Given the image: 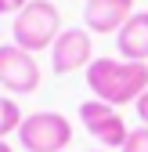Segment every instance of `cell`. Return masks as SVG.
<instances>
[{"label": "cell", "mask_w": 148, "mask_h": 152, "mask_svg": "<svg viewBox=\"0 0 148 152\" xmlns=\"http://www.w3.org/2000/svg\"><path fill=\"white\" fill-rule=\"evenodd\" d=\"M94 62V40H90V29H62V36L51 47V69L58 76H69Z\"/></svg>", "instance_id": "8992f818"}, {"label": "cell", "mask_w": 148, "mask_h": 152, "mask_svg": "<svg viewBox=\"0 0 148 152\" xmlns=\"http://www.w3.org/2000/svg\"><path fill=\"white\" fill-rule=\"evenodd\" d=\"M62 36V11L51 0H29L15 15V44L22 51H51Z\"/></svg>", "instance_id": "7a4b0ae2"}, {"label": "cell", "mask_w": 148, "mask_h": 152, "mask_svg": "<svg viewBox=\"0 0 148 152\" xmlns=\"http://www.w3.org/2000/svg\"><path fill=\"white\" fill-rule=\"evenodd\" d=\"M87 87L105 105H130L148 91V62H126V58H94L87 65Z\"/></svg>", "instance_id": "6da1fadb"}, {"label": "cell", "mask_w": 148, "mask_h": 152, "mask_svg": "<svg viewBox=\"0 0 148 152\" xmlns=\"http://www.w3.org/2000/svg\"><path fill=\"white\" fill-rule=\"evenodd\" d=\"M29 0H0V15H18Z\"/></svg>", "instance_id": "8fae6325"}, {"label": "cell", "mask_w": 148, "mask_h": 152, "mask_svg": "<svg viewBox=\"0 0 148 152\" xmlns=\"http://www.w3.org/2000/svg\"><path fill=\"white\" fill-rule=\"evenodd\" d=\"M18 141L25 152H65L72 141V123L62 112H33L18 127Z\"/></svg>", "instance_id": "3957f363"}, {"label": "cell", "mask_w": 148, "mask_h": 152, "mask_svg": "<svg viewBox=\"0 0 148 152\" xmlns=\"http://www.w3.org/2000/svg\"><path fill=\"white\" fill-rule=\"evenodd\" d=\"M80 123L87 127V134L94 138V141H101L105 148H123L126 138H130V130H126L119 109L105 105V102H98V98H90V102L80 105Z\"/></svg>", "instance_id": "5b68a950"}, {"label": "cell", "mask_w": 148, "mask_h": 152, "mask_svg": "<svg viewBox=\"0 0 148 152\" xmlns=\"http://www.w3.org/2000/svg\"><path fill=\"white\" fill-rule=\"evenodd\" d=\"M22 109H18V102L15 98H0V141H4L11 130H18L22 127Z\"/></svg>", "instance_id": "9c48e42d"}, {"label": "cell", "mask_w": 148, "mask_h": 152, "mask_svg": "<svg viewBox=\"0 0 148 152\" xmlns=\"http://www.w3.org/2000/svg\"><path fill=\"white\" fill-rule=\"evenodd\" d=\"M134 109H137V116H141V127H148V91L134 102Z\"/></svg>", "instance_id": "7c38bea8"}, {"label": "cell", "mask_w": 148, "mask_h": 152, "mask_svg": "<svg viewBox=\"0 0 148 152\" xmlns=\"http://www.w3.org/2000/svg\"><path fill=\"white\" fill-rule=\"evenodd\" d=\"M134 15V0H87L83 4V29L90 33H119L123 22Z\"/></svg>", "instance_id": "52a82bcc"}, {"label": "cell", "mask_w": 148, "mask_h": 152, "mask_svg": "<svg viewBox=\"0 0 148 152\" xmlns=\"http://www.w3.org/2000/svg\"><path fill=\"white\" fill-rule=\"evenodd\" d=\"M119 152H148V127H134Z\"/></svg>", "instance_id": "30bf717a"}, {"label": "cell", "mask_w": 148, "mask_h": 152, "mask_svg": "<svg viewBox=\"0 0 148 152\" xmlns=\"http://www.w3.org/2000/svg\"><path fill=\"white\" fill-rule=\"evenodd\" d=\"M119 58L126 62H148V11H134L116 33Z\"/></svg>", "instance_id": "ba28073f"}, {"label": "cell", "mask_w": 148, "mask_h": 152, "mask_svg": "<svg viewBox=\"0 0 148 152\" xmlns=\"http://www.w3.org/2000/svg\"><path fill=\"white\" fill-rule=\"evenodd\" d=\"M0 87L11 98L18 94H33L40 87V65L29 51H22L18 44H0Z\"/></svg>", "instance_id": "277c9868"}]
</instances>
